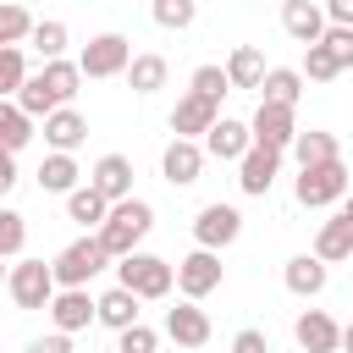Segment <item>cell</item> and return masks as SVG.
<instances>
[{
  "instance_id": "cell-1",
  "label": "cell",
  "mask_w": 353,
  "mask_h": 353,
  "mask_svg": "<svg viewBox=\"0 0 353 353\" xmlns=\"http://www.w3.org/2000/svg\"><path fill=\"white\" fill-rule=\"evenodd\" d=\"M149 226H154V210L143 204V199H121V204H110V215L99 221V243H105V254L110 259H121V254H132L143 237H149Z\"/></svg>"
},
{
  "instance_id": "cell-2",
  "label": "cell",
  "mask_w": 353,
  "mask_h": 353,
  "mask_svg": "<svg viewBox=\"0 0 353 353\" xmlns=\"http://www.w3.org/2000/svg\"><path fill=\"white\" fill-rule=\"evenodd\" d=\"M292 193H298L303 210H325V204L347 199V165H342V154L336 160H320V165H303Z\"/></svg>"
},
{
  "instance_id": "cell-3",
  "label": "cell",
  "mask_w": 353,
  "mask_h": 353,
  "mask_svg": "<svg viewBox=\"0 0 353 353\" xmlns=\"http://www.w3.org/2000/svg\"><path fill=\"white\" fill-rule=\"evenodd\" d=\"M116 281L121 287H132L138 298H165L171 292V281H176V270L160 259V254H121V265H116Z\"/></svg>"
},
{
  "instance_id": "cell-4",
  "label": "cell",
  "mask_w": 353,
  "mask_h": 353,
  "mask_svg": "<svg viewBox=\"0 0 353 353\" xmlns=\"http://www.w3.org/2000/svg\"><path fill=\"white\" fill-rule=\"evenodd\" d=\"M105 243L99 237H77V243H66L61 254H55V281L61 287H88L99 270H105Z\"/></svg>"
},
{
  "instance_id": "cell-5",
  "label": "cell",
  "mask_w": 353,
  "mask_h": 353,
  "mask_svg": "<svg viewBox=\"0 0 353 353\" xmlns=\"http://www.w3.org/2000/svg\"><path fill=\"white\" fill-rule=\"evenodd\" d=\"M11 298H17V309H50V298L61 292V281H55V265H44V259H22V265H11Z\"/></svg>"
},
{
  "instance_id": "cell-6",
  "label": "cell",
  "mask_w": 353,
  "mask_h": 353,
  "mask_svg": "<svg viewBox=\"0 0 353 353\" xmlns=\"http://www.w3.org/2000/svg\"><path fill=\"white\" fill-rule=\"evenodd\" d=\"M77 66H83V77H116V72L132 66V44L121 33H99V39L83 44V61Z\"/></svg>"
},
{
  "instance_id": "cell-7",
  "label": "cell",
  "mask_w": 353,
  "mask_h": 353,
  "mask_svg": "<svg viewBox=\"0 0 353 353\" xmlns=\"http://www.w3.org/2000/svg\"><path fill=\"white\" fill-rule=\"evenodd\" d=\"M176 287H182V298L215 292V287H221V254H215V248H193V254L176 265Z\"/></svg>"
},
{
  "instance_id": "cell-8",
  "label": "cell",
  "mask_w": 353,
  "mask_h": 353,
  "mask_svg": "<svg viewBox=\"0 0 353 353\" xmlns=\"http://www.w3.org/2000/svg\"><path fill=\"white\" fill-rule=\"evenodd\" d=\"M50 320H55V331H83L88 320H99V298H88V287H61L55 298H50Z\"/></svg>"
},
{
  "instance_id": "cell-9",
  "label": "cell",
  "mask_w": 353,
  "mask_h": 353,
  "mask_svg": "<svg viewBox=\"0 0 353 353\" xmlns=\"http://www.w3.org/2000/svg\"><path fill=\"white\" fill-rule=\"evenodd\" d=\"M248 127H254V143H270V149H292V138H298L292 105H270V99H259Z\"/></svg>"
},
{
  "instance_id": "cell-10",
  "label": "cell",
  "mask_w": 353,
  "mask_h": 353,
  "mask_svg": "<svg viewBox=\"0 0 353 353\" xmlns=\"http://www.w3.org/2000/svg\"><path fill=\"white\" fill-rule=\"evenodd\" d=\"M276 171H281V149H270V143H254V149L237 160V188L259 199V193H270Z\"/></svg>"
},
{
  "instance_id": "cell-11",
  "label": "cell",
  "mask_w": 353,
  "mask_h": 353,
  "mask_svg": "<svg viewBox=\"0 0 353 353\" xmlns=\"http://www.w3.org/2000/svg\"><path fill=\"white\" fill-rule=\"evenodd\" d=\"M237 232H243V215L232 204H204L199 221H193L199 248H226V243H237Z\"/></svg>"
},
{
  "instance_id": "cell-12",
  "label": "cell",
  "mask_w": 353,
  "mask_h": 353,
  "mask_svg": "<svg viewBox=\"0 0 353 353\" xmlns=\"http://www.w3.org/2000/svg\"><path fill=\"white\" fill-rule=\"evenodd\" d=\"M292 336H298L303 353H342V325L325 309H303L298 325H292Z\"/></svg>"
},
{
  "instance_id": "cell-13",
  "label": "cell",
  "mask_w": 353,
  "mask_h": 353,
  "mask_svg": "<svg viewBox=\"0 0 353 353\" xmlns=\"http://www.w3.org/2000/svg\"><path fill=\"white\" fill-rule=\"evenodd\" d=\"M165 336H171L176 347H204V342H210V314L199 309V298L165 309Z\"/></svg>"
},
{
  "instance_id": "cell-14",
  "label": "cell",
  "mask_w": 353,
  "mask_h": 353,
  "mask_svg": "<svg viewBox=\"0 0 353 353\" xmlns=\"http://www.w3.org/2000/svg\"><path fill=\"white\" fill-rule=\"evenodd\" d=\"M248 149H254V127H248V121L221 116V121L204 132V154H215V160H243Z\"/></svg>"
},
{
  "instance_id": "cell-15",
  "label": "cell",
  "mask_w": 353,
  "mask_h": 353,
  "mask_svg": "<svg viewBox=\"0 0 353 353\" xmlns=\"http://www.w3.org/2000/svg\"><path fill=\"white\" fill-rule=\"evenodd\" d=\"M281 28L298 39V44H320L325 39V6H314V0H287L281 6Z\"/></svg>"
},
{
  "instance_id": "cell-16",
  "label": "cell",
  "mask_w": 353,
  "mask_h": 353,
  "mask_svg": "<svg viewBox=\"0 0 353 353\" xmlns=\"http://www.w3.org/2000/svg\"><path fill=\"white\" fill-rule=\"evenodd\" d=\"M160 171H165V182H171V188L199 182V171H204V149H199L193 138H171V149L160 154Z\"/></svg>"
},
{
  "instance_id": "cell-17",
  "label": "cell",
  "mask_w": 353,
  "mask_h": 353,
  "mask_svg": "<svg viewBox=\"0 0 353 353\" xmlns=\"http://www.w3.org/2000/svg\"><path fill=\"white\" fill-rule=\"evenodd\" d=\"M221 116H215V99H204V94H182L176 99V110H171V132L176 138H199V132H210Z\"/></svg>"
},
{
  "instance_id": "cell-18",
  "label": "cell",
  "mask_w": 353,
  "mask_h": 353,
  "mask_svg": "<svg viewBox=\"0 0 353 353\" xmlns=\"http://www.w3.org/2000/svg\"><path fill=\"white\" fill-rule=\"evenodd\" d=\"M83 138H88V121H83L72 105H61V110H50V116H44V143H50V149L72 154Z\"/></svg>"
},
{
  "instance_id": "cell-19",
  "label": "cell",
  "mask_w": 353,
  "mask_h": 353,
  "mask_svg": "<svg viewBox=\"0 0 353 353\" xmlns=\"http://www.w3.org/2000/svg\"><path fill=\"white\" fill-rule=\"evenodd\" d=\"M94 188H99L110 204L132 199V160H127V154H105V160L94 165Z\"/></svg>"
},
{
  "instance_id": "cell-20",
  "label": "cell",
  "mask_w": 353,
  "mask_h": 353,
  "mask_svg": "<svg viewBox=\"0 0 353 353\" xmlns=\"http://www.w3.org/2000/svg\"><path fill=\"white\" fill-rule=\"evenodd\" d=\"M138 303H143V298H138L132 287H121V281H116V287L99 298V325H110V331H127V325H138Z\"/></svg>"
},
{
  "instance_id": "cell-21",
  "label": "cell",
  "mask_w": 353,
  "mask_h": 353,
  "mask_svg": "<svg viewBox=\"0 0 353 353\" xmlns=\"http://www.w3.org/2000/svg\"><path fill=\"white\" fill-rule=\"evenodd\" d=\"M287 292H298V298L325 292V259H320V254H298V259H287Z\"/></svg>"
},
{
  "instance_id": "cell-22",
  "label": "cell",
  "mask_w": 353,
  "mask_h": 353,
  "mask_svg": "<svg viewBox=\"0 0 353 353\" xmlns=\"http://www.w3.org/2000/svg\"><path fill=\"white\" fill-rule=\"evenodd\" d=\"M39 77H44V88L55 94V105H72V99H77V83H83V66L55 55V61H44V72H39Z\"/></svg>"
},
{
  "instance_id": "cell-23",
  "label": "cell",
  "mask_w": 353,
  "mask_h": 353,
  "mask_svg": "<svg viewBox=\"0 0 353 353\" xmlns=\"http://www.w3.org/2000/svg\"><path fill=\"white\" fill-rule=\"evenodd\" d=\"M314 254H320L325 265H336V259H347V254H353V221H347V215H336V221H325V226H320V237H314Z\"/></svg>"
},
{
  "instance_id": "cell-24",
  "label": "cell",
  "mask_w": 353,
  "mask_h": 353,
  "mask_svg": "<svg viewBox=\"0 0 353 353\" xmlns=\"http://www.w3.org/2000/svg\"><path fill=\"white\" fill-rule=\"evenodd\" d=\"M226 77H232V88H259L265 83V55L254 44H237L232 61H226Z\"/></svg>"
},
{
  "instance_id": "cell-25",
  "label": "cell",
  "mask_w": 353,
  "mask_h": 353,
  "mask_svg": "<svg viewBox=\"0 0 353 353\" xmlns=\"http://www.w3.org/2000/svg\"><path fill=\"white\" fill-rule=\"evenodd\" d=\"M66 215L83 221V226H99V221L110 215V199H105L94 182H88V188H72V193H66Z\"/></svg>"
},
{
  "instance_id": "cell-26",
  "label": "cell",
  "mask_w": 353,
  "mask_h": 353,
  "mask_svg": "<svg viewBox=\"0 0 353 353\" xmlns=\"http://www.w3.org/2000/svg\"><path fill=\"white\" fill-rule=\"evenodd\" d=\"M28 138H33V116H28L17 99H0V149H11V154H17Z\"/></svg>"
},
{
  "instance_id": "cell-27",
  "label": "cell",
  "mask_w": 353,
  "mask_h": 353,
  "mask_svg": "<svg viewBox=\"0 0 353 353\" xmlns=\"http://www.w3.org/2000/svg\"><path fill=\"white\" fill-rule=\"evenodd\" d=\"M259 94H265L270 105H298V94H303V72H292V66H276V72H265Z\"/></svg>"
},
{
  "instance_id": "cell-28",
  "label": "cell",
  "mask_w": 353,
  "mask_h": 353,
  "mask_svg": "<svg viewBox=\"0 0 353 353\" xmlns=\"http://www.w3.org/2000/svg\"><path fill=\"white\" fill-rule=\"evenodd\" d=\"M292 154H298V165H320V160H336L342 149H336V132H298L292 138Z\"/></svg>"
},
{
  "instance_id": "cell-29",
  "label": "cell",
  "mask_w": 353,
  "mask_h": 353,
  "mask_svg": "<svg viewBox=\"0 0 353 353\" xmlns=\"http://www.w3.org/2000/svg\"><path fill=\"white\" fill-rule=\"evenodd\" d=\"M39 188H44V193H72V188H77V160L55 149V154L39 165Z\"/></svg>"
},
{
  "instance_id": "cell-30",
  "label": "cell",
  "mask_w": 353,
  "mask_h": 353,
  "mask_svg": "<svg viewBox=\"0 0 353 353\" xmlns=\"http://www.w3.org/2000/svg\"><path fill=\"white\" fill-rule=\"evenodd\" d=\"M127 83H132V94H154V88H165V55H132Z\"/></svg>"
},
{
  "instance_id": "cell-31",
  "label": "cell",
  "mask_w": 353,
  "mask_h": 353,
  "mask_svg": "<svg viewBox=\"0 0 353 353\" xmlns=\"http://www.w3.org/2000/svg\"><path fill=\"white\" fill-rule=\"evenodd\" d=\"M17 105H22L33 121H39V116H50V110H61V105H55V94L44 88V77H28V83L17 88Z\"/></svg>"
},
{
  "instance_id": "cell-32",
  "label": "cell",
  "mask_w": 353,
  "mask_h": 353,
  "mask_svg": "<svg viewBox=\"0 0 353 353\" xmlns=\"http://www.w3.org/2000/svg\"><path fill=\"white\" fill-rule=\"evenodd\" d=\"M22 83H28V61H22V50H17V44H0V99L17 94Z\"/></svg>"
},
{
  "instance_id": "cell-33",
  "label": "cell",
  "mask_w": 353,
  "mask_h": 353,
  "mask_svg": "<svg viewBox=\"0 0 353 353\" xmlns=\"http://www.w3.org/2000/svg\"><path fill=\"white\" fill-rule=\"evenodd\" d=\"M33 33V17H28V6H0V44H22Z\"/></svg>"
},
{
  "instance_id": "cell-34",
  "label": "cell",
  "mask_w": 353,
  "mask_h": 353,
  "mask_svg": "<svg viewBox=\"0 0 353 353\" xmlns=\"http://www.w3.org/2000/svg\"><path fill=\"white\" fill-rule=\"evenodd\" d=\"M28 39H33V50H39L44 61H55V55L66 50V22H33Z\"/></svg>"
},
{
  "instance_id": "cell-35",
  "label": "cell",
  "mask_w": 353,
  "mask_h": 353,
  "mask_svg": "<svg viewBox=\"0 0 353 353\" xmlns=\"http://www.w3.org/2000/svg\"><path fill=\"white\" fill-rule=\"evenodd\" d=\"M199 0H154V22L160 28H193Z\"/></svg>"
},
{
  "instance_id": "cell-36",
  "label": "cell",
  "mask_w": 353,
  "mask_h": 353,
  "mask_svg": "<svg viewBox=\"0 0 353 353\" xmlns=\"http://www.w3.org/2000/svg\"><path fill=\"white\" fill-rule=\"evenodd\" d=\"M22 243H28V221L17 210H0V254L11 259V254H22Z\"/></svg>"
},
{
  "instance_id": "cell-37",
  "label": "cell",
  "mask_w": 353,
  "mask_h": 353,
  "mask_svg": "<svg viewBox=\"0 0 353 353\" xmlns=\"http://www.w3.org/2000/svg\"><path fill=\"white\" fill-rule=\"evenodd\" d=\"M303 72H309L314 83H331V77H336L342 66L331 61V50H325V44H303Z\"/></svg>"
},
{
  "instance_id": "cell-38",
  "label": "cell",
  "mask_w": 353,
  "mask_h": 353,
  "mask_svg": "<svg viewBox=\"0 0 353 353\" xmlns=\"http://www.w3.org/2000/svg\"><path fill=\"white\" fill-rule=\"evenodd\" d=\"M232 88V77H226V66H199L193 72V94H204V99H215L221 105V94Z\"/></svg>"
},
{
  "instance_id": "cell-39",
  "label": "cell",
  "mask_w": 353,
  "mask_h": 353,
  "mask_svg": "<svg viewBox=\"0 0 353 353\" xmlns=\"http://www.w3.org/2000/svg\"><path fill=\"white\" fill-rule=\"evenodd\" d=\"M320 44H325V50H331V61H336V66H342V72H347V66H353V28H342V22H331V28H325V39H320Z\"/></svg>"
},
{
  "instance_id": "cell-40",
  "label": "cell",
  "mask_w": 353,
  "mask_h": 353,
  "mask_svg": "<svg viewBox=\"0 0 353 353\" xmlns=\"http://www.w3.org/2000/svg\"><path fill=\"white\" fill-rule=\"evenodd\" d=\"M116 347H121V353H154V347H160V336H154V331H149V325L138 320V325L116 331Z\"/></svg>"
},
{
  "instance_id": "cell-41",
  "label": "cell",
  "mask_w": 353,
  "mask_h": 353,
  "mask_svg": "<svg viewBox=\"0 0 353 353\" xmlns=\"http://www.w3.org/2000/svg\"><path fill=\"white\" fill-rule=\"evenodd\" d=\"M232 353H270V336L254 331V325H243V331L232 336Z\"/></svg>"
},
{
  "instance_id": "cell-42",
  "label": "cell",
  "mask_w": 353,
  "mask_h": 353,
  "mask_svg": "<svg viewBox=\"0 0 353 353\" xmlns=\"http://www.w3.org/2000/svg\"><path fill=\"white\" fill-rule=\"evenodd\" d=\"M28 353H72V336H66V331H55V336H33Z\"/></svg>"
},
{
  "instance_id": "cell-43",
  "label": "cell",
  "mask_w": 353,
  "mask_h": 353,
  "mask_svg": "<svg viewBox=\"0 0 353 353\" xmlns=\"http://www.w3.org/2000/svg\"><path fill=\"white\" fill-rule=\"evenodd\" d=\"M11 188H17V154H11V149H0V199H6Z\"/></svg>"
},
{
  "instance_id": "cell-44",
  "label": "cell",
  "mask_w": 353,
  "mask_h": 353,
  "mask_svg": "<svg viewBox=\"0 0 353 353\" xmlns=\"http://www.w3.org/2000/svg\"><path fill=\"white\" fill-rule=\"evenodd\" d=\"M325 22H342V28H353V0H325Z\"/></svg>"
},
{
  "instance_id": "cell-45",
  "label": "cell",
  "mask_w": 353,
  "mask_h": 353,
  "mask_svg": "<svg viewBox=\"0 0 353 353\" xmlns=\"http://www.w3.org/2000/svg\"><path fill=\"white\" fill-rule=\"evenodd\" d=\"M342 353H353V320L342 325Z\"/></svg>"
},
{
  "instance_id": "cell-46",
  "label": "cell",
  "mask_w": 353,
  "mask_h": 353,
  "mask_svg": "<svg viewBox=\"0 0 353 353\" xmlns=\"http://www.w3.org/2000/svg\"><path fill=\"white\" fill-rule=\"evenodd\" d=\"M342 215H347V221H353V193H347V204H342Z\"/></svg>"
},
{
  "instance_id": "cell-47",
  "label": "cell",
  "mask_w": 353,
  "mask_h": 353,
  "mask_svg": "<svg viewBox=\"0 0 353 353\" xmlns=\"http://www.w3.org/2000/svg\"><path fill=\"white\" fill-rule=\"evenodd\" d=\"M0 259H6V254H0ZM0 281H11V270H6V265H0Z\"/></svg>"
},
{
  "instance_id": "cell-48",
  "label": "cell",
  "mask_w": 353,
  "mask_h": 353,
  "mask_svg": "<svg viewBox=\"0 0 353 353\" xmlns=\"http://www.w3.org/2000/svg\"><path fill=\"white\" fill-rule=\"evenodd\" d=\"M110 353H121V347H110Z\"/></svg>"
}]
</instances>
